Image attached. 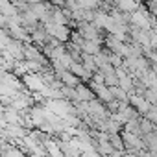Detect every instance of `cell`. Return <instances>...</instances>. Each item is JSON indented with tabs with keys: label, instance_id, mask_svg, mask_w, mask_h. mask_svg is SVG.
Returning a JSON list of instances; mask_svg holds the SVG:
<instances>
[{
	"label": "cell",
	"instance_id": "obj_1",
	"mask_svg": "<svg viewBox=\"0 0 157 157\" xmlns=\"http://www.w3.org/2000/svg\"><path fill=\"white\" fill-rule=\"evenodd\" d=\"M74 76H78L80 80L83 82V83H89L91 80H93V72L83 65V63H76V61H72V65H70V68H68Z\"/></svg>",
	"mask_w": 157,
	"mask_h": 157
},
{
	"label": "cell",
	"instance_id": "obj_2",
	"mask_svg": "<svg viewBox=\"0 0 157 157\" xmlns=\"http://www.w3.org/2000/svg\"><path fill=\"white\" fill-rule=\"evenodd\" d=\"M129 104H131V105L137 109V113H139V115H142V117H144V115L148 113V109L151 107V104H150L144 96L135 94V93H131V94H129Z\"/></svg>",
	"mask_w": 157,
	"mask_h": 157
},
{
	"label": "cell",
	"instance_id": "obj_3",
	"mask_svg": "<svg viewBox=\"0 0 157 157\" xmlns=\"http://www.w3.org/2000/svg\"><path fill=\"white\" fill-rule=\"evenodd\" d=\"M76 93H78V100H80V102H91V100L96 98L94 91L87 83H80V85L76 87Z\"/></svg>",
	"mask_w": 157,
	"mask_h": 157
},
{
	"label": "cell",
	"instance_id": "obj_4",
	"mask_svg": "<svg viewBox=\"0 0 157 157\" xmlns=\"http://www.w3.org/2000/svg\"><path fill=\"white\" fill-rule=\"evenodd\" d=\"M109 142H111V146H113L117 151H126L124 139H122V135H120V133H111V135H109Z\"/></svg>",
	"mask_w": 157,
	"mask_h": 157
},
{
	"label": "cell",
	"instance_id": "obj_5",
	"mask_svg": "<svg viewBox=\"0 0 157 157\" xmlns=\"http://www.w3.org/2000/svg\"><path fill=\"white\" fill-rule=\"evenodd\" d=\"M109 89H111V93H113V98H115V100H118V102H129V93H126L122 87L115 85V87H109Z\"/></svg>",
	"mask_w": 157,
	"mask_h": 157
},
{
	"label": "cell",
	"instance_id": "obj_6",
	"mask_svg": "<svg viewBox=\"0 0 157 157\" xmlns=\"http://www.w3.org/2000/svg\"><path fill=\"white\" fill-rule=\"evenodd\" d=\"M124 157H139L137 151H124Z\"/></svg>",
	"mask_w": 157,
	"mask_h": 157
},
{
	"label": "cell",
	"instance_id": "obj_7",
	"mask_svg": "<svg viewBox=\"0 0 157 157\" xmlns=\"http://www.w3.org/2000/svg\"><path fill=\"white\" fill-rule=\"evenodd\" d=\"M0 151H2V146H0Z\"/></svg>",
	"mask_w": 157,
	"mask_h": 157
},
{
	"label": "cell",
	"instance_id": "obj_8",
	"mask_svg": "<svg viewBox=\"0 0 157 157\" xmlns=\"http://www.w3.org/2000/svg\"><path fill=\"white\" fill-rule=\"evenodd\" d=\"M122 157H124V155H122Z\"/></svg>",
	"mask_w": 157,
	"mask_h": 157
}]
</instances>
